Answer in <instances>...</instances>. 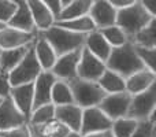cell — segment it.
Returning a JSON list of instances; mask_svg holds the SVG:
<instances>
[{"mask_svg": "<svg viewBox=\"0 0 156 137\" xmlns=\"http://www.w3.org/2000/svg\"><path fill=\"white\" fill-rule=\"evenodd\" d=\"M11 88H12V86H11V84H10L8 73L0 69V97L5 99V97L10 96Z\"/></svg>", "mask_w": 156, "mask_h": 137, "instance_id": "836d02e7", "label": "cell"}, {"mask_svg": "<svg viewBox=\"0 0 156 137\" xmlns=\"http://www.w3.org/2000/svg\"><path fill=\"white\" fill-rule=\"evenodd\" d=\"M105 67L111 71H115L125 80L133 75L134 73L145 69L140 58L136 54L134 45L132 43H127L118 48H112L107 62H105Z\"/></svg>", "mask_w": 156, "mask_h": 137, "instance_id": "6da1fadb", "label": "cell"}, {"mask_svg": "<svg viewBox=\"0 0 156 137\" xmlns=\"http://www.w3.org/2000/svg\"><path fill=\"white\" fill-rule=\"evenodd\" d=\"M156 114V85L148 91L132 96L130 107L127 111V118H132L137 122L152 121L155 122Z\"/></svg>", "mask_w": 156, "mask_h": 137, "instance_id": "5b68a950", "label": "cell"}, {"mask_svg": "<svg viewBox=\"0 0 156 137\" xmlns=\"http://www.w3.org/2000/svg\"><path fill=\"white\" fill-rule=\"evenodd\" d=\"M141 4L151 16L156 18V2L155 0H141Z\"/></svg>", "mask_w": 156, "mask_h": 137, "instance_id": "8d00e7d4", "label": "cell"}, {"mask_svg": "<svg viewBox=\"0 0 156 137\" xmlns=\"http://www.w3.org/2000/svg\"><path fill=\"white\" fill-rule=\"evenodd\" d=\"M36 37L37 33H25L5 26L0 30V49H14L32 45Z\"/></svg>", "mask_w": 156, "mask_h": 137, "instance_id": "5bb4252c", "label": "cell"}, {"mask_svg": "<svg viewBox=\"0 0 156 137\" xmlns=\"http://www.w3.org/2000/svg\"><path fill=\"white\" fill-rule=\"evenodd\" d=\"M154 19L156 18L151 16L147 13L140 0H136L132 5L116 11L115 25L123 30V33L129 37V41H130V38L133 36L137 34L145 26H148Z\"/></svg>", "mask_w": 156, "mask_h": 137, "instance_id": "3957f363", "label": "cell"}, {"mask_svg": "<svg viewBox=\"0 0 156 137\" xmlns=\"http://www.w3.org/2000/svg\"><path fill=\"white\" fill-rule=\"evenodd\" d=\"M33 97H34L33 84H25V85H18L11 88L10 99L14 102L16 108L23 114L27 122H29L30 114L33 111Z\"/></svg>", "mask_w": 156, "mask_h": 137, "instance_id": "9a60e30c", "label": "cell"}, {"mask_svg": "<svg viewBox=\"0 0 156 137\" xmlns=\"http://www.w3.org/2000/svg\"><path fill=\"white\" fill-rule=\"evenodd\" d=\"M65 137H82V136H81L78 132H69Z\"/></svg>", "mask_w": 156, "mask_h": 137, "instance_id": "ab89813d", "label": "cell"}, {"mask_svg": "<svg viewBox=\"0 0 156 137\" xmlns=\"http://www.w3.org/2000/svg\"><path fill=\"white\" fill-rule=\"evenodd\" d=\"M55 25L59 27H63L66 30H70L73 33H78V34H89V33L96 30V26L92 22V19L89 18V15L76 18V19H70V21L55 22Z\"/></svg>", "mask_w": 156, "mask_h": 137, "instance_id": "484cf974", "label": "cell"}, {"mask_svg": "<svg viewBox=\"0 0 156 137\" xmlns=\"http://www.w3.org/2000/svg\"><path fill=\"white\" fill-rule=\"evenodd\" d=\"M132 137H156L155 122H152V121L137 122V126H136Z\"/></svg>", "mask_w": 156, "mask_h": 137, "instance_id": "d6a6232c", "label": "cell"}, {"mask_svg": "<svg viewBox=\"0 0 156 137\" xmlns=\"http://www.w3.org/2000/svg\"><path fill=\"white\" fill-rule=\"evenodd\" d=\"M55 119V106L52 103L34 108L30 114L27 125H43Z\"/></svg>", "mask_w": 156, "mask_h": 137, "instance_id": "f1b7e54d", "label": "cell"}, {"mask_svg": "<svg viewBox=\"0 0 156 137\" xmlns=\"http://www.w3.org/2000/svg\"><path fill=\"white\" fill-rule=\"evenodd\" d=\"M136 54L143 62L144 67L149 71H156V48H141V47H134Z\"/></svg>", "mask_w": 156, "mask_h": 137, "instance_id": "4dcf8cb0", "label": "cell"}, {"mask_svg": "<svg viewBox=\"0 0 156 137\" xmlns=\"http://www.w3.org/2000/svg\"><path fill=\"white\" fill-rule=\"evenodd\" d=\"M67 84L71 89V93H73L74 104H77L82 110L97 107L105 96V93L99 86V84L93 82V81L76 78V80L70 81Z\"/></svg>", "mask_w": 156, "mask_h": 137, "instance_id": "277c9868", "label": "cell"}, {"mask_svg": "<svg viewBox=\"0 0 156 137\" xmlns=\"http://www.w3.org/2000/svg\"><path fill=\"white\" fill-rule=\"evenodd\" d=\"M88 15L96 26V30L114 26L116 22V10L110 4L108 0H96V2H93Z\"/></svg>", "mask_w": 156, "mask_h": 137, "instance_id": "8fae6325", "label": "cell"}, {"mask_svg": "<svg viewBox=\"0 0 156 137\" xmlns=\"http://www.w3.org/2000/svg\"><path fill=\"white\" fill-rule=\"evenodd\" d=\"M3 27H5V25H3V23H0V30L3 29Z\"/></svg>", "mask_w": 156, "mask_h": 137, "instance_id": "60d3db41", "label": "cell"}, {"mask_svg": "<svg viewBox=\"0 0 156 137\" xmlns=\"http://www.w3.org/2000/svg\"><path fill=\"white\" fill-rule=\"evenodd\" d=\"M51 103L58 107V106H66V104H74L73 93L67 82L56 80L52 86L51 91Z\"/></svg>", "mask_w": 156, "mask_h": 137, "instance_id": "4316f807", "label": "cell"}, {"mask_svg": "<svg viewBox=\"0 0 156 137\" xmlns=\"http://www.w3.org/2000/svg\"><path fill=\"white\" fill-rule=\"evenodd\" d=\"M136 126H137V121L125 117V118L112 121L111 133H112L114 137H132Z\"/></svg>", "mask_w": 156, "mask_h": 137, "instance_id": "f546056e", "label": "cell"}, {"mask_svg": "<svg viewBox=\"0 0 156 137\" xmlns=\"http://www.w3.org/2000/svg\"><path fill=\"white\" fill-rule=\"evenodd\" d=\"M105 69L107 67H105L104 62H101L96 56H93L86 48L81 49V58L77 67V78L97 82V80L101 77Z\"/></svg>", "mask_w": 156, "mask_h": 137, "instance_id": "9c48e42d", "label": "cell"}, {"mask_svg": "<svg viewBox=\"0 0 156 137\" xmlns=\"http://www.w3.org/2000/svg\"><path fill=\"white\" fill-rule=\"evenodd\" d=\"M99 32L101 33V36L105 38V41L111 45V48H118V47H122V45H125V44L130 43L129 37H127L123 33V30H122L121 27H118L116 25L105 27V29H101V30H99Z\"/></svg>", "mask_w": 156, "mask_h": 137, "instance_id": "83f0119b", "label": "cell"}, {"mask_svg": "<svg viewBox=\"0 0 156 137\" xmlns=\"http://www.w3.org/2000/svg\"><path fill=\"white\" fill-rule=\"evenodd\" d=\"M33 51H34L36 59H37L41 70L43 71H51L58 56L55 54V51L52 49V47L48 44V41L37 34L34 43H33Z\"/></svg>", "mask_w": 156, "mask_h": 137, "instance_id": "44dd1931", "label": "cell"}, {"mask_svg": "<svg viewBox=\"0 0 156 137\" xmlns=\"http://www.w3.org/2000/svg\"><path fill=\"white\" fill-rule=\"evenodd\" d=\"M37 34L40 37H43L44 40L48 41V44L52 47V49L55 51L58 58L83 48L85 36H86V34L73 33L70 30H66L63 27L56 26V25H54L45 32L37 33Z\"/></svg>", "mask_w": 156, "mask_h": 137, "instance_id": "7a4b0ae2", "label": "cell"}, {"mask_svg": "<svg viewBox=\"0 0 156 137\" xmlns=\"http://www.w3.org/2000/svg\"><path fill=\"white\" fill-rule=\"evenodd\" d=\"M55 119L62 125L67 126L71 132H78L81 129L82 108L77 104H66L55 107Z\"/></svg>", "mask_w": 156, "mask_h": 137, "instance_id": "ac0fdd59", "label": "cell"}, {"mask_svg": "<svg viewBox=\"0 0 156 137\" xmlns=\"http://www.w3.org/2000/svg\"><path fill=\"white\" fill-rule=\"evenodd\" d=\"M23 125H27L26 118L16 108L10 96L3 99L2 104H0V133L23 126Z\"/></svg>", "mask_w": 156, "mask_h": 137, "instance_id": "7c38bea8", "label": "cell"}, {"mask_svg": "<svg viewBox=\"0 0 156 137\" xmlns=\"http://www.w3.org/2000/svg\"><path fill=\"white\" fill-rule=\"evenodd\" d=\"M112 121L105 117V114L99 107H90L82 110V119H81V136H88L93 133L111 130Z\"/></svg>", "mask_w": 156, "mask_h": 137, "instance_id": "ba28073f", "label": "cell"}, {"mask_svg": "<svg viewBox=\"0 0 156 137\" xmlns=\"http://www.w3.org/2000/svg\"><path fill=\"white\" fill-rule=\"evenodd\" d=\"M154 85H156V73L149 71L147 69L134 73L125 80V91L132 96L143 93Z\"/></svg>", "mask_w": 156, "mask_h": 137, "instance_id": "e0dca14e", "label": "cell"}, {"mask_svg": "<svg viewBox=\"0 0 156 137\" xmlns=\"http://www.w3.org/2000/svg\"><path fill=\"white\" fill-rule=\"evenodd\" d=\"M41 71L43 70H41L37 59H36V55H34L33 45H32L29 48V51H27V54L25 55V58L19 62V65L8 73L10 84H11V86L33 84L36 81V78L40 75Z\"/></svg>", "mask_w": 156, "mask_h": 137, "instance_id": "8992f818", "label": "cell"}, {"mask_svg": "<svg viewBox=\"0 0 156 137\" xmlns=\"http://www.w3.org/2000/svg\"><path fill=\"white\" fill-rule=\"evenodd\" d=\"M82 137H114L111 130H105V132H100V133H93V135H88V136H82Z\"/></svg>", "mask_w": 156, "mask_h": 137, "instance_id": "f35d334b", "label": "cell"}, {"mask_svg": "<svg viewBox=\"0 0 156 137\" xmlns=\"http://www.w3.org/2000/svg\"><path fill=\"white\" fill-rule=\"evenodd\" d=\"M81 49L70 52V54L62 55V56L58 58L54 67L51 70V73L55 75L56 80L65 81V82H70V81L76 80L77 67H78L80 58H81Z\"/></svg>", "mask_w": 156, "mask_h": 137, "instance_id": "30bf717a", "label": "cell"}, {"mask_svg": "<svg viewBox=\"0 0 156 137\" xmlns=\"http://www.w3.org/2000/svg\"><path fill=\"white\" fill-rule=\"evenodd\" d=\"M0 137H30V130L27 125H23V126L15 128L7 132H2Z\"/></svg>", "mask_w": 156, "mask_h": 137, "instance_id": "e575fe53", "label": "cell"}, {"mask_svg": "<svg viewBox=\"0 0 156 137\" xmlns=\"http://www.w3.org/2000/svg\"><path fill=\"white\" fill-rule=\"evenodd\" d=\"M45 7L48 8V11L52 14V16L55 18V22L59 18L60 13H62V7H60V0H43Z\"/></svg>", "mask_w": 156, "mask_h": 137, "instance_id": "d590c367", "label": "cell"}, {"mask_svg": "<svg viewBox=\"0 0 156 137\" xmlns=\"http://www.w3.org/2000/svg\"><path fill=\"white\" fill-rule=\"evenodd\" d=\"M83 48H86L90 52L93 56H96L99 60L101 62H107L108 56H110L111 51V45L105 41V38L101 36V33L99 30H94V32L89 33L85 36V43H83Z\"/></svg>", "mask_w": 156, "mask_h": 137, "instance_id": "ffe728a7", "label": "cell"}, {"mask_svg": "<svg viewBox=\"0 0 156 137\" xmlns=\"http://www.w3.org/2000/svg\"><path fill=\"white\" fill-rule=\"evenodd\" d=\"M99 86L103 89L105 95H112L119 93V92H126L125 91V78H122L115 71L105 69V71L101 74V77L97 80Z\"/></svg>", "mask_w": 156, "mask_h": 137, "instance_id": "7402d4cb", "label": "cell"}, {"mask_svg": "<svg viewBox=\"0 0 156 137\" xmlns=\"http://www.w3.org/2000/svg\"><path fill=\"white\" fill-rule=\"evenodd\" d=\"M37 33L45 32L55 25V18L45 7L43 0H26Z\"/></svg>", "mask_w": 156, "mask_h": 137, "instance_id": "d6986e66", "label": "cell"}, {"mask_svg": "<svg viewBox=\"0 0 156 137\" xmlns=\"http://www.w3.org/2000/svg\"><path fill=\"white\" fill-rule=\"evenodd\" d=\"M32 45L14 48V49H2V54H0V69L10 73L14 67H16L19 65V62L25 58V55L27 54V51H29V48Z\"/></svg>", "mask_w": 156, "mask_h": 137, "instance_id": "cb8c5ba5", "label": "cell"}, {"mask_svg": "<svg viewBox=\"0 0 156 137\" xmlns=\"http://www.w3.org/2000/svg\"><path fill=\"white\" fill-rule=\"evenodd\" d=\"M130 102H132V95H129L127 92H119V93L105 95L97 107L105 114L108 119L116 121L127 117Z\"/></svg>", "mask_w": 156, "mask_h": 137, "instance_id": "52a82bcc", "label": "cell"}, {"mask_svg": "<svg viewBox=\"0 0 156 137\" xmlns=\"http://www.w3.org/2000/svg\"><path fill=\"white\" fill-rule=\"evenodd\" d=\"M5 26L25 33H37L26 0H16V11Z\"/></svg>", "mask_w": 156, "mask_h": 137, "instance_id": "2e32d148", "label": "cell"}, {"mask_svg": "<svg viewBox=\"0 0 156 137\" xmlns=\"http://www.w3.org/2000/svg\"><path fill=\"white\" fill-rule=\"evenodd\" d=\"M55 81L56 78L51 71H41L40 75L36 78V81L33 82V92H34L33 110L51 103V91Z\"/></svg>", "mask_w": 156, "mask_h": 137, "instance_id": "4fadbf2b", "label": "cell"}, {"mask_svg": "<svg viewBox=\"0 0 156 137\" xmlns=\"http://www.w3.org/2000/svg\"><path fill=\"white\" fill-rule=\"evenodd\" d=\"M130 43L134 47H141V48H156V19L133 36L130 38Z\"/></svg>", "mask_w": 156, "mask_h": 137, "instance_id": "d4e9b609", "label": "cell"}, {"mask_svg": "<svg viewBox=\"0 0 156 137\" xmlns=\"http://www.w3.org/2000/svg\"><path fill=\"white\" fill-rule=\"evenodd\" d=\"M2 102H3V97H0V104H2Z\"/></svg>", "mask_w": 156, "mask_h": 137, "instance_id": "b9f144b4", "label": "cell"}, {"mask_svg": "<svg viewBox=\"0 0 156 137\" xmlns=\"http://www.w3.org/2000/svg\"><path fill=\"white\" fill-rule=\"evenodd\" d=\"M92 3H93V0H71L70 4L65 10H62L56 22L70 21V19L86 16L89 14V11H90Z\"/></svg>", "mask_w": 156, "mask_h": 137, "instance_id": "603a6c76", "label": "cell"}, {"mask_svg": "<svg viewBox=\"0 0 156 137\" xmlns=\"http://www.w3.org/2000/svg\"><path fill=\"white\" fill-rule=\"evenodd\" d=\"M16 11V0H0V23L7 25Z\"/></svg>", "mask_w": 156, "mask_h": 137, "instance_id": "1f68e13d", "label": "cell"}, {"mask_svg": "<svg viewBox=\"0 0 156 137\" xmlns=\"http://www.w3.org/2000/svg\"><path fill=\"white\" fill-rule=\"evenodd\" d=\"M0 54H2V49H0Z\"/></svg>", "mask_w": 156, "mask_h": 137, "instance_id": "ee69618b", "label": "cell"}, {"mask_svg": "<svg viewBox=\"0 0 156 137\" xmlns=\"http://www.w3.org/2000/svg\"><path fill=\"white\" fill-rule=\"evenodd\" d=\"M108 2L118 11V10H122V8H126V7H129V5H132L136 0H108Z\"/></svg>", "mask_w": 156, "mask_h": 137, "instance_id": "74e56055", "label": "cell"}, {"mask_svg": "<svg viewBox=\"0 0 156 137\" xmlns=\"http://www.w3.org/2000/svg\"><path fill=\"white\" fill-rule=\"evenodd\" d=\"M30 137H36V136H33V135H32V133H30Z\"/></svg>", "mask_w": 156, "mask_h": 137, "instance_id": "7bdbcfd3", "label": "cell"}]
</instances>
